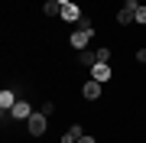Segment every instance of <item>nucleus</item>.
<instances>
[{"instance_id":"nucleus-7","label":"nucleus","mask_w":146,"mask_h":143,"mask_svg":"<svg viewBox=\"0 0 146 143\" xmlns=\"http://www.w3.org/2000/svg\"><path fill=\"white\" fill-rule=\"evenodd\" d=\"M78 65H81V69H94V65H98V55H94V49H81V52H78Z\"/></svg>"},{"instance_id":"nucleus-17","label":"nucleus","mask_w":146,"mask_h":143,"mask_svg":"<svg viewBox=\"0 0 146 143\" xmlns=\"http://www.w3.org/2000/svg\"><path fill=\"white\" fill-rule=\"evenodd\" d=\"M136 62H140V65H146V49H136Z\"/></svg>"},{"instance_id":"nucleus-19","label":"nucleus","mask_w":146,"mask_h":143,"mask_svg":"<svg viewBox=\"0 0 146 143\" xmlns=\"http://www.w3.org/2000/svg\"><path fill=\"white\" fill-rule=\"evenodd\" d=\"M55 3H58V7H68V3H72V0H55Z\"/></svg>"},{"instance_id":"nucleus-1","label":"nucleus","mask_w":146,"mask_h":143,"mask_svg":"<svg viewBox=\"0 0 146 143\" xmlns=\"http://www.w3.org/2000/svg\"><path fill=\"white\" fill-rule=\"evenodd\" d=\"M26 127H29V133H33V137H42V133H46V127H49V117L42 114V111H36V114L26 120Z\"/></svg>"},{"instance_id":"nucleus-6","label":"nucleus","mask_w":146,"mask_h":143,"mask_svg":"<svg viewBox=\"0 0 146 143\" xmlns=\"http://www.w3.org/2000/svg\"><path fill=\"white\" fill-rule=\"evenodd\" d=\"M81 94H84V101H98V98H101V81L88 78V81H84V88H81Z\"/></svg>"},{"instance_id":"nucleus-10","label":"nucleus","mask_w":146,"mask_h":143,"mask_svg":"<svg viewBox=\"0 0 146 143\" xmlns=\"http://www.w3.org/2000/svg\"><path fill=\"white\" fill-rule=\"evenodd\" d=\"M117 23H120V26H130V23H136V13L127 10V7H120V10H117Z\"/></svg>"},{"instance_id":"nucleus-14","label":"nucleus","mask_w":146,"mask_h":143,"mask_svg":"<svg viewBox=\"0 0 146 143\" xmlns=\"http://www.w3.org/2000/svg\"><path fill=\"white\" fill-rule=\"evenodd\" d=\"M136 23H140V26H146V3L136 10Z\"/></svg>"},{"instance_id":"nucleus-9","label":"nucleus","mask_w":146,"mask_h":143,"mask_svg":"<svg viewBox=\"0 0 146 143\" xmlns=\"http://www.w3.org/2000/svg\"><path fill=\"white\" fill-rule=\"evenodd\" d=\"M16 101H20V98H16L13 94V91H0V111H13V104H16Z\"/></svg>"},{"instance_id":"nucleus-3","label":"nucleus","mask_w":146,"mask_h":143,"mask_svg":"<svg viewBox=\"0 0 146 143\" xmlns=\"http://www.w3.org/2000/svg\"><path fill=\"white\" fill-rule=\"evenodd\" d=\"M81 16H84V13H81V7H78V3H68V7H62L58 20H65V23H78Z\"/></svg>"},{"instance_id":"nucleus-11","label":"nucleus","mask_w":146,"mask_h":143,"mask_svg":"<svg viewBox=\"0 0 146 143\" xmlns=\"http://www.w3.org/2000/svg\"><path fill=\"white\" fill-rule=\"evenodd\" d=\"M42 13H46V16H58V13H62V7H58L55 0H46V7H42Z\"/></svg>"},{"instance_id":"nucleus-2","label":"nucleus","mask_w":146,"mask_h":143,"mask_svg":"<svg viewBox=\"0 0 146 143\" xmlns=\"http://www.w3.org/2000/svg\"><path fill=\"white\" fill-rule=\"evenodd\" d=\"M29 117H33L29 101H26V98H20V101L13 104V111H10V120H29Z\"/></svg>"},{"instance_id":"nucleus-16","label":"nucleus","mask_w":146,"mask_h":143,"mask_svg":"<svg viewBox=\"0 0 146 143\" xmlns=\"http://www.w3.org/2000/svg\"><path fill=\"white\" fill-rule=\"evenodd\" d=\"M123 7H127V10H133V13H136V10H140L143 3H140V0H123Z\"/></svg>"},{"instance_id":"nucleus-5","label":"nucleus","mask_w":146,"mask_h":143,"mask_svg":"<svg viewBox=\"0 0 146 143\" xmlns=\"http://www.w3.org/2000/svg\"><path fill=\"white\" fill-rule=\"evenodd\" d=\"M91 78L101 81V85H104V81H110V62H98V65L91 69Z\"/></svg>"},{"instance_id":"nucleus-15","label":"nucleus","mask_w":146,"mask_h":143,"mask_svg":"<svg viewBox=\"0 0 146 143\" xmlns=\"http://www.w3.org/2000/svg\"><path fill=\"white\" fill-rule=\"evenodd\" d=\"M39 111H42V114H46V117H49V114H52V111H55V104H52V101H42V107H39Z\"/></svg>"},{"instance_id":"nucleus-8","label":"nucleus","mask_w":146,"mask_h":143,"mask_svg":"<svg viewBox=\"0 0 146 143\" xmlns=\"http://www.w3.org/2000/svg\"><path fill=\"white\" fill-rule=\"evenodd\" d=\"M84 137V130H81V124H72V127H68L65 133H62V143H78Z\"/></svg>"},{"instance_id":"nucleus-4","label":"nucleus","mask_w":146,"mask_h":143,"mask_svg":"<svg viewBox=\"0 0 146 143\" xmlns=\"http://www.w3.org/2000/svg\"><path fill=\"white\" fill-rule=\"evenodd\" d=\"M91 39H94V33H84V29H75V33H72V46L78 49V52H81V49H88Z\"/></svg>"},{"instance_id":"nucleus-13","label":"nucleus","mask_w":146,"mask_h":143,"mask_svg":"<svg viewBox=\"0 0 146 143\" xmlns=\"http://www.w3.org/2000/svg\"><path fill=\"white\" fill-rule=\"evenodd\" d=\"M78 29H84V33H94V23L88 20V16H81V20H78Z\"/></svg>"},{"instance_id":"nucleus-12","label":"nucleus","mask_w":146,"mask_h":143,"mask_svg":"<svg viewBox=\"0 0 146 143\" xmlns=\"http://www.w3.org/2000/svg\"><path fill=\"white\" fill-rule=\"evenodd\" d=\"M94 55H98V62H110V49H107V46H98Z\"/></svg>"},{"instance_id":"nucleus-18","label":"nucleus","mask_w":146,"mask_h":143,"mask_svg":"<svg viewBox=\"0 0 146 143\" xmlns=\"http://www.w3.org/2000/svg\"><path fill=\"white\" fill-rule=\"evenodd\" d=\"M78 143H98V140H94V137H88V133H84V137H81Z\"/></svg>"}]
</instances>
